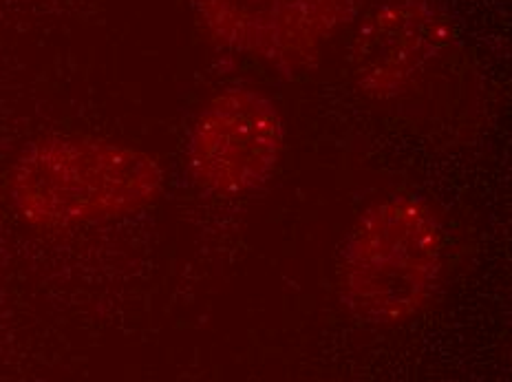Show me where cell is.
Instances as JSON below:
<instances>
[{
    "label": "cell",
    "mask_w": 512,
    "mask_h": 382,
    "mask_svg": "<svg viewBox=\"0 0 512 382\" xmlns=\"http://www.w3.org/2000/svg\"><path fill=\"white\" fill-rule=\"evenodd\" d=\"M164 173L131 146L49 135L31 142L12 173V199L29 224L71 228L115 219L159 195Z\"/></svg>",
    "instance_id": "6da1fadb"
},
{
    "label": "cell",
    "mask_w": 512,
    "mask_h": 382,
    "mask_svg": "<svg viewBox=\"0 0 512 382\" xmlns=\"http://www.w3.org/2000/svg\"><path fill=\"white\" fill-rule=\"evenodd\" d=\"M219 45L256 58L285 78L314 67L362 0H190Z\"/></svg>",
    "instance_id": "3957f363"
},
{
    "label": "cell",
    "mask_w": 512,
    "mask_h": 382,
    "mask_svg": "<svg viewBox=\"0 0 512 382\" xmlns=\"http://www.w3.org/2000/svg\"><path fill=\"white\" fill-rule=\"evenodd\" d=\"M285 142L279 106L252 89H230L212 98L192 124L188 162L208 193L232 197L270 182Z\"/></svg>",
    "instance_id": "277c9868"
},
{
    "label": "cell",
    "mask_w": 512,
    "mask_h": 382,
    "mask_svg": "<svg viewBox=\"0 0 512 382\" xmlns=\"http://www.w3.org/2000/svg\"><path fill=\"white\" fill-rule=\"evenodd\" d=\"M453 25L433 0H382L351 45V78L371 100L411 93L453 47Z\"/></svg>",
    "instance_id": "5b68a950"
},
{
    "label": "cell",
    "mask_w": 512,
    "mask_h": 382,
    "mask_svg": "<svg viewBox=\"0 0 512 382\" xmlns=\"http://www.w3.org/2000/svg\"><path fill=\"white\" fill-rule=\"evenodd\" d=\"M444 270L435 210L413 195H393L356 219L340 257V301L356 321L396 327L418 316Z\"/></svg>",
    "instance_id": "7a4b0ae2"
}]
</instances>
